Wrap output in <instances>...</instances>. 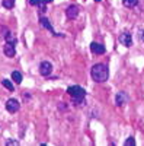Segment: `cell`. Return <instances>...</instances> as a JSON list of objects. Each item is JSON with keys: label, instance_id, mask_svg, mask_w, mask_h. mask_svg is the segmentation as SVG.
<instances>
[{"label": "cell", "instance_id": "cell-1", "mask_svg": "<svg viewBox=\"0 0 144 146\" xmlns=\"http://www.w3.org/2000/svg\"><path fill=\"white\" fill-rule=\"evenodd\" d=\"M90 76L95 82L98 83H102V82H106L108 80V76H109V70H108V66L103 64V63H98L95 64L90 70Z\"/></svg>", "mask_w": 144, "mask_h": 146}, {"label": "cell", "instance_id": "cell-2", "mask_svg": "<svg viewBox=\"0 0 144 146\" xmlns=\"http://www.w3.org/2000/svg\"><path fill=\"white\" fill-rule=\"evenodd\" d=\"M67 94L71 96V98H85L86 96V91L83 89L79 85H73V86L67 88Z\"/></svg>", "mask_w": 144, "mask_h": 146}, {"label": "cell", "instance_id": "cell-3", "mask_svg": "<svg viewBox=\"0 0 144 146\" xmlns=\"http://www.w3.org/2000/svg\"><path fill=\"white\" fill-rule=\"evenodd\" d=\"M19 108H20V104H19V101H18V100L10 98V100H7V101H6V110H7V111H9L10 114L18 113V111H19Z\"/></svg>", "mask_w": 144, "mask_h": 146}, {"label": "cell", "instance_id": "cell-4", "mask_svg": "<svg viewBox=\"0 0 144 146\" xmlns=\"http://www.w3.org/2000/svg\"><path fill=\"white\" fill-rule=\"evenodd\" d=\"M51 72H53V64L50 62H41V64H39V73H41V76L47 78V76L51 75Z\"/></svg>", "mask_w": 144, "mask_h": 146}, {"label": "cell", "instance_id": "cell-5", "mask_svg": "<svg viewBox=\"0 0 144 146\" xmlns=\"http://www.w3.org/2000/svg\"><path fill=\"white\" fill-rule=\"evenodd\" d=\"M118 41L121 42L122 45H125V47H131L133 45V36H131L130 32H122L121 35H119Z\"/></svg>", "mask_w": 144, "mask_h": 146}, {"label": "cell", "instance_id": "cell-6", "mask_svg": "<svg viewBox=\"0 0 144 146\" xmlns=\"http://www.w3.org/2000/svg\"><path fill=\"white\" fill-rule=\"evenodd\" d=\"M127 102H128V95H127L124 91L118 92V94L115 95V104H116L118 107H122V105H125Z\"/></svg>", "mask_w": 144, "mask_h": 146}, {"label": "cell", "instance_id": "cell-7", "mask_svg": "<svg viewBox=\"0 0 144 146\" xmlns=\"http://www.w3.org/2000/svg\"><path fill=\"white\" fill-rule=\"evenodd\" d=\"M90 51L96 56H102V54H105V45L99 44V42H92L90 44Z\"/></svg>", "mask_w": 144, "mask_h": 146}, {"label": "cell", "instance_id": "cell-8", "mask_svg": "<svg viewBox=\"0 0 144 146\" xmlns=\"http://www.w3.org/2000/svg\"><path fill=\"white\" fill-rule=\"evenodd\" d=\"M66 15L68 19H76L79 16V7L76 5H70L67 9H66Z\"/></svg>", "mask_w": 144, "mask_h": 146}, {"label": "cell", "instance_id": "cell-9", "mask_svg": "<svg viewBox=\"0 0 144 146\" xmlns=\"http://www.w3.org/2000/svg\"><path fill=\"white\" fill-rule=\"evenodd\" d=\"M3 53L6 57H15L16 56V48H15V44H10V42H6L5 44V48H3Z\"/></svg>", "mask_w": 144, "mask_h": 146}, {"label": "cell", "instance_id": "cell-10", "mask_svg": "<svg viewBox=\"0 0 144 146\" xmlns=\"http://www.w3.org/2000/svg\"><path fill=\"white\" fill-rule=\"evenodd\" d=\"M39 23H41V27L42 28H45V29H48L53 35H58V34H55V31H54V28L51 27V23H50V19L48 18H45V16H41L39 18Z\"/></svg>", "mask_w": 144, "mask_h": 146}, {"label": "cell", "instance_id": "cell-11", "mask_svg": "<svg viewBox=\"0 0 144 146\" xmlns=\"http://www.w3.org/2000/svg\"><path fill=\"white\" fill-rule=\"evenodd\" d=\"M53 0H29V5L31 6H47L48 3H51Z\"/></svg>", "mask_w": 144, "mask_h": 146}, {"label": "cell", "instance_id": "cell-12", "mask_svg": "<svg viewBox=\"0 0 144 146\" xmlns=\"http://www.w3.org/2000/svg\"><path fill=\"white\" fill-rule=\"evenodd\" d=\"M122 3H124L125 7L133 9V7H135V6L138 5V0H122Z\"/></svg>", "mask_w": 144, "mask_h": 146}, {"label": "cell", "instance_id": "cell-13", "mask_svg": "<svg viewBox=\"0 0 144 146\" xmlns=\"http://www.w3.org/2000/svg\"><path fill=\"white\" fill-rule=\"evenodd\" d=\"M12 80H15V83H20V82H22V75H20V72H18V70L12 72Z\"/></svg>", "mask_w": 144, "mask_h": 146}, {"label": "cell", "instance_id": "cell-14", "mask_svg": "<svg viewBox=\"0 0 144 146\" xmlns=\"http://www.w3.org/2000/svg\"><path fill=\"white\" fill-rule=\"evenodd\" d=\"M2 85H3V86H5L6 89L12 91V92L15 91V86H13V83H12V82H10L9 79H3V80H2Z\"/></svg>", "mask_w": 144, "mask_h": 146}, {"label": "cell", "instance_id": "cell-15", "mask_svg": "<svg viewBox=\"0 0 144 146\" xmlns=\"http://www.w3.org/2000/svg\"><path fill=\"white\" fill-rule=\"evenodd\" d=\"M5 40H6V42H10V44H16V38H15V35L12 34L10 31L5 35Z\"/></svg>", "mask_w": 144, "mask_h": 146}, {"label": "cell", "instance_id": "cell-16", "mask_svg": "<svg viewBox=\"0 0 144 146\" xmlns=\"http://www.w3.org/2000/svg\"><path fill=\"white\" fill-rule=\"evenodd\" d=\"M15 2H16V0H2V5L6 9H12L15 6Z\"/></svg>", "mask_w": 144, "mask_h": 146}, {"label": "cell", "instance_id": "cell-17", "mask_svg": "<svg viewBox=\"0 0 144 146\" xmlns=\"http://www.w3.org/2000/svg\"><path fill=\"white\" fill-rule=\"evenodd\" d=\"M73 100H74L73 102H74V105H76V107H80V105L83 107V105H85V104H86V101H85V98H73Z\"/></svg>", "mask_w": 144, "mask_h": 146}, {"label": "cell", "instance_id": "cell-18", "mask_svg": "<svg viewBox=\"0 0 144 146\" xmlns=\"http://www.w3.org/2000/svg\"><path fill=\"white\" fill-rule=\"evenodd\" d=\"M124 145H125V146H135V140H134V137H128V139L124 142Z\"/></svg>", "mask_w": 144, "mask_h": 146}, {"label": "cell", "instance_id": "cell-19", "mask_svg": "<svg viewBox=\"0 0 144 146\" xmlns=\"http://www.w3.org/2000/svg\"><path fill=\"white\" fill-rule=\"evenodd\" d=\"M6 145H7V146H10V145L18 146V145H19V142H18V140H7V142H6Z\"/></svg>", "mask_w": 144, "mask_h": 146}, {"label": "cell", "instance_id": "cell-20", "mask_svg": "<svg viewBox=\"0 0 144 146\" xmlns=\"http://www.w3.org/2000/svg\"><path fill=\"white\" fill-rule=\"evenodd\" d=\"M138 36H141V38L144 40V31H140V34H138Z\"/></svg>", "mask_w": 144, "mask_h": 146}, {"label": "cell", "instance_id": "cell-21", "mask_svg": "<svg viewBox=\"0 0 144 146\" xmlns=\"http://www.w3.org/2000/svg\"><path fill=\"white\" fill-rule=\"evenodd\" d=\"M95 2H101V0H95Z\"/></svg>", "mask_w": 144, "mask_h": 146}]
</instances>
